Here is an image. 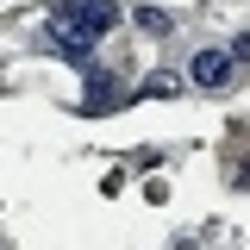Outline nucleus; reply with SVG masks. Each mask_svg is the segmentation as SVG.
Instances as JSON below:
<instances>
[{"mask_svg": "<svg viewBox=\"0 0 250 250\" xmlns=\"http://www.w3.org/2000/svg\"><path fill=\"white\" fill-rule=\"evenodd\" d=\"M44 50H57V57H62V62H75V69H88L94 50H100V31H88L75 13L50 6V13H44Z\"/></svg>", "mask_w": 250, "mask_h": 250, "instance_id": "obj_1", "label": "nucleus"}, {"mask_svg": "<svg viewBox=\"0 0 250 250\" xmlns=\"http://www.w3.org/2000/svg\"><path fill=\"white\" fill-rule=\"evenodd\" d=\"M57 6H62V13H75V19H82L88 31H100V38L119 31V6H113V0H57Z\"/></svg>", "mask_w": 250, "mask_h": 250, "instance_id": "obj_2", "label": "nucleus"}, {"mask_svg": "<svg viewBox=\"0 0 250 250\" xmlns=\"http://www.w3.org/2000/svg\"><path fill=\"white\" fill-rule=\"evenodd\" d=\"M188 75H194L200 88H231V75H238V62L225 57V50H200V57L188 62Z\"/></svg>", "mask_w": 250, "mask_h": 250, "instance_id": "obj_3", "label": "nucleus"}, {"mask_svg": "<svg viewBox=\"0 0 250 250\" xmlns=\"http://www.w3.org/2000/svg\"><path fill=\"white\" fill-rule=\"evenodd\" d=\"M131 19H138V31H144V38H169V13H156V6H138V13H131Z\"/></svg>", "mask_w": 250, "mask_h": 250, "instance_id": "obj_4", "label": "nucleus"}, {"mask_svg": "<svg viewBox=\"0 0 250 250\" xmlns=\"http://www.w3.org/2000/svg\"><path fill=\"white\" fill-rule=\"evenodd\" d=\"M225 57H231V62H250V31H238V38H231V50H225Z\"/></svg>", "mask_w": 250, "mask_h": 250, "instance_id": "obj_5", "label": "nucleus"}]
</instances>
